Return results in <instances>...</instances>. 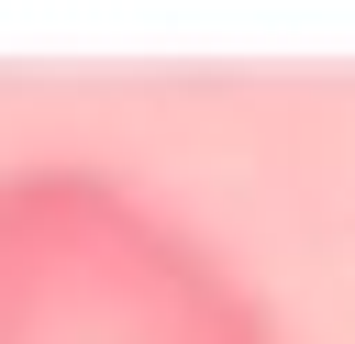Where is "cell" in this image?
Listing matches in <instances>:
<instances>
[{"mask_svg":"<svg viewBox=\"0 0 355 344\" xmlns=\"http://www.w3.org/2000/svg\"><path fill=\"white\" fill-rule=\"evenodd\" d=\"M0 344H277L244 266L111 166L0 178Z\"/></svg>","mask_w":355,"mask_h":344,"instance_id":"1","label":"cell"}]
</instances>
